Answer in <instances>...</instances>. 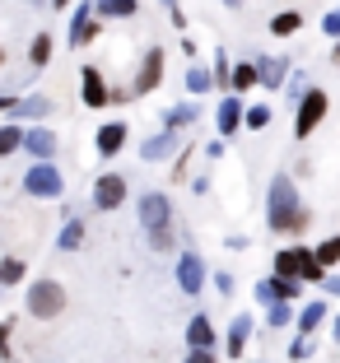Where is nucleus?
Here are the masks:
<instances>
[{
    "instance_id": "1",
    "label": "nucleus",
    "mask_w": 340,
    "mask_h": 363,
    "mask_svg": "<svg viewBox=\"0 0 340 363\" xmlns=\"http://www.w3.org/2000/svg\"><path fill=\"white\" fill-rule=\"evenodd\" d=\"M266 224H270V233H303V228L312 224V214L298 205V191H294V182H289L285 172H275V177H270Z\"/></svg>"
},
{
    "instance_id": "2",
    "label": "nucleus",
    "mask_w": 340,
    "mask_h": 363,
    "mask_svg": "<svg viewBox=\"0 0 340 363\" xmlns=\"http://www.w3.org/2000/svg\"><path fill=\"white\" fill-rule=\"evenodd\" d=\"M140 224L149 228V242L159 247V252H168L172 247V205H168V196L163 191H149V196H140Z\"/></svg>"
},
{
    "instance_id": "3",
    "label": "nucleus",
    "mask_w": 340,
    "mask_h": 363,
    "mask_svg": "<svg viewBox=\"0 0 340 363\" xmlns=\"http://www.w3.org/2000/svg\"><path fill=\"white\" fill-rule=\"evenodd\" d=\"M61 308H65V289L56 284V279H38V284H28V312L38 321L61 317Z\"/></svg>"
},
{
    "instance_id": "4",
    "label": "nucleus",
    "mask_w": 340,
    "mask_h": 363,
    "mask_svg": "<svg viewBox=\"0 0 340 363\" xmlns=\"http://www.w3.org/2000/svg\"><path fill=\"white\" fill-rule=\"evenodd\" d=\"M327 117V94L322 89H303L298 94V117H294V135L308 140L312 130H317V121Z\"/></svg>"
},
{
    "instance_id": "5",
    "label": "nucleus",
    "mask_w": 340,
    "mask_h": 363,
    "mask_svg": "<svg viewBox=\"0 0 340 363\" xmlns=\"http://www.w3.org/2000/svg\"><path fill=\"white\" fill-rule=\"evenodd\" d=\"M61 186H65V182H61V172L52 168V159H38L28 168V177H23V191H28V196H43V201H56V196H61Z\"/></svg>"
},
{
    "instance_id": "6",
    "label": "nucleus",
    "mask_w": 340,
    "mask_h": 363,
    "mask_svg": "<svg viewBox=\"0 0 340 363\" xmlns=\"http://www.w3.org/2000/svg\"><path fill=\"white\" fill-rule=\"evenodd\" d=\"M121 201H126V177L121 172H103L94 182V205L98 210H121Z\"/></svg>"
},
{
    "instance_id": "7",
    "label": "nucleus",
    "mask_w": 340,
    "mask_h": 363,
    "mask_svg": "<svg viewBox=\"0 0 340 363\" xmlns=\"http://www.w3.org/2000/svg\"><path fill=\"white\" fill-rule=\"evenodd\" d=\"M159 84H163V47H149L145 61H140V75H136V84H131V94H154Z\"/></svg>"
},
{
    "instance_id": "8",
    "label": "nucleus",
    "mask_w": 340,
    "mask_h": 363,
    "mask_svg": "<svg viewBox=\"0 0 340 363\" xmlns=\"http://www.w3.org/2000/svg\"><path fill=\"white\" fill-rule=\"evenodd\" d=\"M177 284H182V294H201L205 289V266H201L196 252H187V257L177 261Z\"/></svg>"
},
{
    "instance_id": "9",
    "label": "nucleus",
    "mask_w": 340,
    "mask_h": 363,
    "mask_svg": "<svg viewBox=\"0 0 340 363\" xmlns=\"http://www.w3.org/2000/svg\"><path fill=\"white\" fill-rule=\"evenodd\" d=\"M275 298H298V279H285V275H270L256 284V303H275Z\"/></svg>"
},
{
    "instance_id": "10",
    "label": "nucleus",
    "mask_w": 340,
    "mask_h": 363,
    "mask_svg": "<svg viewBox=\"0 0 340 363\" xmlns=\"http://www.w3.org/2000/svg\"><path fill=\"white\" fill-rule=\"evenodd\" d=\"M98 38V23H94V5H79L70 19V47H84Z\"/></svg>"
},
{
    "instance_id": "11",
    "label": "nucleus",
    "mask_w": 340,
    "mask_h": 363,
    "mask_svg": "<svg viewBox=\"0 0 340 363\" xmlns=\"http://www.w3.org/2000/svg\"><path fill=\"white\" fill-rule=\"evenodd\" d=\"M19 150H28L33 159H52V154H56V135L47 126H33V130H23V145H19Z\"/></svg>"
},
{
    "instance_id": "12",
    "label": "nucleus",
    "mask_w": 340,
    "mask_h": 363,
    "mask_svg": "<svg viewBox=\"0 0 340 363\" xmlns=\"http://www.w3.org/2000/svg\"><path fill=\"white\" fill-rule=\"evenodd\" d=\"M79 98H84V107L107 103V84H103V75H98L94 65H84V75H79Z\"/></svg>"
},
{
    "instance_id": "13",
    "label": "nucleus",
    "mask_w": 340,
    "mask_h": 363,
    "mask_svg": "<svg viewBox=\"0 0 340 363\" xmlns=\"http://www.w3.org/2000/svg\"><path fill=\"white\" fill-rule=\"evenodd\" d=\"M126 121H107V126H98V154H103V159H112V154L121 150V145H126Z\"/></svg>"
},
{
    "instance_id": "14",
    "label": "nucleus",
    "mask_w": 340,
    "mask_h": 363,
    "mask_svg": "<svg viewBox=\"0 0 340 363\" xmlns=\"http://www.w3.org/2000/svg\"><path fill=\"white\" fill-rule=\"evenodd\" d=\"M285 75H289V61H285V56H266V61L256 65V84H266V89L285 84Z\"/></svg>"
},
{
    "instance_id": "15",
    "label": "nucleus",
    "mask_w": 340,
    "mask_h": 363,
    "mask_svg": "<svg viewBox=\"0 0 340 363\" xmlns=\"http://www.w3.org/2000/svg\"><path fill=\"white\" fill-rule=\"evenodd\" d=\"M238 126H243V103L229 94L219 103V135H238Z\"/></svg>"
},
{
    "instance_id": "16",
    "label": "nucleus",
    "mask_w": 340,
    "mask_h": 363,
    "mask_svg": "<svg viewBox=\"0 0 340 363\" xmlns=\"http://www.w3.org/2000/svg\"><path fill=\"white\" fill-rule=\"evenodd\" d=\"M247 335H252V317H234V326H229V359H243L247 350Z\"/></svg>"
},
{
    "instance_id": "17",
    "label": "nucleus",
    "mask_w": 340,
    "mask_h": 363,
    "mask_svg": "<svg viewBox=\"0 0 340 363\" xmlns=\"http://www.w3.org/2000/svg\"><path fill=\"white\" fill-rule=\"evenodd\" d=\"M298 279H308V284H327V266L312 257L308 247H298Z\"/></svg>"
},
{
    "instance_id": "18",
    "label": "nucleus",
    "mask_w": 340,
    "mask_h": 363,
    "mask_svg": "<svg viewBox=\"0 0 340 363\" xmlns=\"http://www.w3.org/2000/svg\"><path fill=\"white\" fill-rule=\"evenodd\" d=\"M187 345H196V350H210V345H214L210 317H192V321H187Z\"/></svg>"
},
{
    "instance_id": "19",
    "label": "nucleus",
    "mask_w": 340,
    "mask_h": 363,
    "mask_svg": "<svg viewBox=\"0 0 340 363\" xmlns=\"http://www.w3.org/2000/svg\"><path fill=\"white\" fill-rule=\"evenodd\" d=\"M322 321H327V303H317V298H312L308 308L298 312V321H294V326H298V335H312V331L322 326Z\"/></svg>"
},
{
    "instance_id": "20",
    "label": "nucleus",
    "mask_w": 340,
    "mask_h": 363,
    "mask_svg": "<svg viewBox=\"0 0 340 363\" xmlns=\"http://www.w3.org/2000/svg\"><path fill=\"white\" fill-rule=\"evenodd\" d=\"M94 14H103V19H131L136 0H94Z\"/></svg>"
},
{
    "instance_id": "21",
    "label": "nucleus",
    "mask_w": 340,
    "mask_h": 363,
    "mask_svg": "<svg viewBox=\"0 0 340 363\" xmlns=\"http://www.w3.org/2000/svg\"><path fill=\"white\" fill-rule=\"evenodd\" d=\"M56 247H61V252H79V247H84V224L70 219V224L61 228V238H56Z\"/></svg>"
},
{
    "instance_id": "22",
    "label": "nucleus",
    "mask_w": 340,
    "mask_h": 363,
    "mask_svg": "<svg viewBox=\"0 0 340 363\" xmlns=\"http://www.w3.org/2000/svg\"><path fill=\"white\" fill-rule=\"evenodd\" d=\"M229 89H234V94L256 89V65H234V70H229Z\"/></svg>"
},
{
    "instance_id": "23",
    "label": "nucleus",
    "mask_w": 340,
    "mask_h": 363,
    "mask_svg": "<svg viewBox=\"0 0 340 363\" xmlns=\"http://www.w3.org/2000/svg\"><path fill=\"white\" fill-rule=\"evenodd\" d=\"M196 117H201V103H182V107H172L168 117H163V126L177 130V126H187V121H196Z\"/></svg>"
},
{
    "instance_id": "24",
    "label": "nucleus",
    "mask_w": 340,
    "mask_h": 363,
    "mask_svg": "<svg viewBox=\"0 0 340 363\" xmlns=\"http://www.w3.org/2000/svg\"><path fill=\"white\" fill-rule=\"evenodd\" d=\"M298 23H303V14H298V10H285V14H275V19H270V33H275V38H289V33H298Z\"/></svg>"
},
{
    "instance_id": "25",
    "label": "nucleus",
    "mask_w": 340,
    "mask_h": 363,
    "mask_svg": "<svg viewBox=\"0 0 340 363\" xmlns=\"http://www.w3.org/2000/svg\"><path fill=\"white\" fill-rule=\"evenodd\" d=\"M47 107H52V98H23V103L14 98V107H10V112H19V117H43Z\"/></svg>"
},
{
    "instance_id": "26",
    "label": "nucleus",
    "mask_w": 340,
    "mask_h": 363,
    "mask_svg": "<svg viewBox=\"0 0 340 363\" xmlns=\"http://www.w3.org/2000/svg\"><path fill=\"white\" fill-rule=\"evenodd\" d=\"M28 61H33V65H47V61H52V38H47V33H38V38H33Z\"/></svg>"
},
{
    "instance_id": "27",
    "label": "nucleus",
    "mask_w": 340,
    "mask_h": 363,
    "mask_svg": "<svg viewBox=\"0 0 340 363\" xmlns=\"http://www.w3.org/2000/svg\"><path fill=\"white\" fill-rule=\"evenodd\" d=\"M275 275L298 279V247H289V252H280V257H275Z\"/></svg>"
},
{
    "instance_id": "28",
    "label": "nucleus",
    "mask_w": 340,
    "mask_h": 363,
    "mask_svg": "<svg viewBox=\"0 0 340 363\" xmlns=\"http://www.w3.org/2000/svg\"><path fill=\"white\" fill-rule=\"evenodd\" d=\"M205 89H210V70H205V65H192V70H187V94L201 98Z\"/></svg>"
},
{
    "instance_id": "29",
    "label": "nucleus",
    "mask_w": 340,
    "mask_h": 363,
    "mask_svg": "<svg viewBox=\"0 0 340 363\" xmlns=\"http://www.w3.org/2000/svg\"><path fill=\"white\" fill-rule=\"evenodd\" d=\"M168 150H172V130H163V135L145 140V150H140V154H145V159H163Z\"/></svg>"
},
{
    "instance_id": "30",
    "label": "nucleus",
    "mask_w": 340,
    "mask_h": 363,
    "mask_svg": "<svg viewBox=\"0 0 340 363\" xmlns=\"http://www.w3.org/2000/svg\"><path fill=\"white\" fill-rule=\"evenodd\" d=\"M19 279H23V261L19 257H5V261H0V284L10 289V284H19Z\"/></svg>"
},
{
    "instance_id": "31",
    "label": "nucleus",
    "mask_w": 340,
    "mask_h": 363,
    "mask_svg": "<svg viewBox=\"0 0 340 363\" xmlns=\"http://www.w3.org/2000/svg\"><path fill=\"white\" fill-rule=\"evenodd\" d=\"M312 257H317L322 266H340V238H327V242H322Z\"/></svg>"
},
{
    "instance_id": "32",
    "label": "nucleus",
    "mask_w": 340,
    "mask_h": 363,
    "mask_svg": "<svg viewBox=\"0 0 340 363\" xmlns=\"http://www.w3.org/2000/svg\"><path fill=\"white\" fill-rule=\"evenodd\" d=\"M23 145V130L19 126H0V154H14Z\"/></svg>"
},
{
    "instance_id": "33",
    "label": "nucleus",
    "mask_w": 340,
    "mask_h": 363,
    "mask_svg": "<svg viewBox=\"0 0 340 363\" xmlns=\"http://www.w3.org/2000/svg\"><path fill=\"white\" fill-rule=\"evenodd\" d=\"M243 126L266 130V126H270V107H252V112H243Z\"/></svg>"
},
{
    "instance_id": "34",
    "label": "nucleus",
    "mask_w": 340,
    "mask_h": 363,
    "mask_svg": "<svg viewBox=\"0 0 340 363\" xmlns=\"http://www.w3.org/2000/svg\"><path fill=\"white\" fill-rule=\"evenodd\" d=\"M270 308V331L275 326H289V298H275V303H266Z\"/></svg>"
},
{
    "instance_id": "35",
    "label": "nucleus",
    "mask_w": 340,
    "mask_h": 363,
    "mask_svg": "<svg viewBox=\"0 0 340 363\" xmlns=\"http://www.w3.org/2000/svg\"><path fill=\"white\" fill-rule=\"evenodd\" d=\"M289 359L294 363H303V359H312V335H298L294 345H289Z\"/></svg>"
},
{
    "instance_id": "36",
    "label": "nucleus",
    "mask_w": 340,
    "mask_h": 363,
    "mask_svg": "<svg viewBox=\"0 0 340 363\" xmlns=\"http://www.w3.org/2000/svg\"><path fill=\"white\" fill-rule=\"evenodd\" d=\"M163 10H168V19L177 23V28H187V14H182V5H177V0H163Z\"/></svg>"
},
{
    "instance_id": "37",
    "label": "nucleus",
    "mask_w": 340,
    "mask_h": 363,
    "mask_svg": "<svg viewBox=\"0 0 340 363\" xmlns=\"http://www.w3.org/2000/svg\"><path fill=\"white\" fill-rule=\"evenodd\" d=\"M322 28H327V33H331V38H340V10H331V14H327V19H322Z\"/></svg>"
},
{
    "instance_id": "38",
    "label": "nucleus",
    "mask_w": 340,
    "mask_h": 363,
    "mask_svg": "<svg viewBox=\"0 0 340 363\" xmlns=\"http://www.w3.org/2000/svg\"><path fill=\"white\" fill-rule=\"evenodd\" d=\"M0 359H10V321H0Z\"/></svg>"
},
{
    "instance_id": "39",
    "label": "nucleus",
    "mask_w": 340,
    "mask_h": 363,
    "mask_svg": "<svg viewBox=\"0 0 340 363\" xmlns=\"http://www.w3.org/2000/svg\"><path fill=\"white\" fill-rule=\"evenodd\" d=\"M187 363H214V359H210V350H196V345H192V354H187Z\"/></svg>"
},
{
    "instance_id": "40",
    "label": "nucleus",
    "mask_w": 340,
    "mask_h": 363,
    "mask_svg": "<svg viewBox=\"0 0 340 363\" xmlns=\"http://www.w3.org/2000/svg\"><path fill=\"white\" fill-rule=\"evenodd\" d=\"M10 107H14V98H10V94H5V98H0V112H10Z\"/></svg>"
},
{
    "instance_id": "41",
    "label": "nucleus",
    "mask_w": 340,
    "mask_h": 363,
    "mask_svg": "<svg viewBox=\"0 0 340 363\" xmlns=\"http://www.w3.org/2000/svg\"><path fill=\"white\" fill-rule=\"evenodd\" d=\"M327 289H336V294H340V279H327Z\"/></svg>"
},
{
    "instance_id": "42",
    "label": "nucleus",
    "mask_w": 340,
    "mask_h": 363,
    "mask_svg": "<svg viewBox=\"0 0 340 363\" xmlns=\"http://www.w3.org/2000/svg\"><path fill=\"white\" fill-rule=\"evenodd\" d=\"M331 61H336V65H340V43H336V52H331Z\"/></svg>"
},
{
    "instance_id": "43",
    "label": "nucleus",
    "mask_w": 340,
    "mask_h": 363,
    "mask_svg": "<svg viewBox=\"0 0 340 363\" xmlns=\"http://www.w3.org/2000/svg\"><path fill=\"white\" fill-rule=\"evenodd\" d=\"M224 5H234V10H238V5H243V0H224Z\"/></svg>"
},
{
    "instance_id": "44",
    "label": "nucleus",
    "mask_w": 340,
    "mask_h": 363,
    "mask_svg": "<svg viewBox=\"0 0 340 363\" xmlns=\"http://www.w3.org/2000/svg\"><path fill=\"white\" fill-rule=\"evenodd\" d=\"M336 340H340V317H336Z\"/></svg>"
},
{
    "instance_id": "45",
    "label": "nucleus",
    "mask_w": 340,
    "mask_h": 363,
    "mask_svg": "<svg viewBox=\"0 0 340 363\" xmlns=\"http://www.w3.org/2000/svg\"><path fill=\"white\" fill-rule=\"evenodd\" d=\"M0 65H5V47H0Z\"/></svg>"
},
{
    "instance_id": "46",
    "label": "nucleus",
    "mask_w": 340,
    "mask_h": 363,
    "mask_svg": "<svg viewBox=\"0 0 340 363\" xmlns=\"http://www.w3.org/2000/svg\"><path fill=\"white\" fill-rule=\"evenodd\" d=\"M56 5H70V0H56Z\"/></svg>"
}]
</instances>
